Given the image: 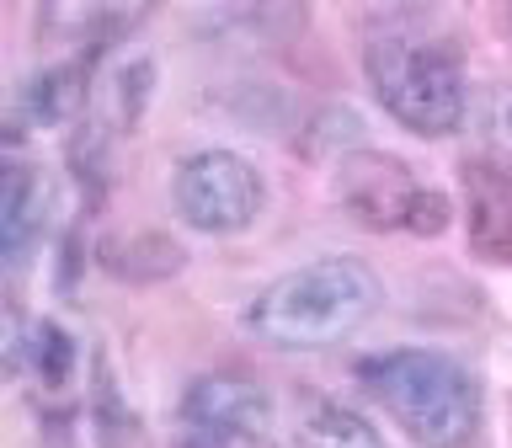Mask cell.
Instances as JSON below:
<instances>
[{
    "mask_svg": "<svg viewBox=\"0 0 512 448\" xmlns=\"http://www.w3.org/2000/svg\"><path fill=\"white\" fill-rule=\"evenodd\" d=\"M171 448H278L267 427H182Z\"/></svg>",
    "mask_w": 512,
    "mask_h": 448,
    "instance_id": "obj_10",
    "label": "cell"
},
{
    "mask_svg": "<svg viewBox=\"0 0 512 448\" xmlns=\"http://www.w3.org/2000/svg\"><path fill=\"white\" fill-rule=\"evenodd\" d=\"M470 246L507 262L512 256V160H470Z\"/></svg>",
    "mask_w": 512,
    "mask_h": 448,
    "instance_id": "obj_7",
    "label": "cell"
},
{
    "mask_svg": "<svg viewBox=\"0 0 512 448\" xmlns=\"http://www.w3.org/2000/svg\"><path fill=\"white\" fill-rule=\"evenodd\" d=\"M358 379L416 448H475L480 384L459 358L432 347H395L363 358Z\"/></svg>",
    "mask_w": 512,
    "mask_h": 448,
    "instance_id": "obj_2",
    "label": "cell"
},
{
    "mask_svg": "<svg viewBox=\"0 0 512 448\" xmlns=\"http://www.w3.org/2000/svg\"><path fill=\"white\" fill-rule=\"evenodd\" d=\"M368 86L384 102V112L422 139H443L464 123V70L459 54L438 38H416V32H379L368 43Z\"/></svg>",
    "mask_w": 512,
    "mask_h": 448,
    "instance_id": "obj_3",
    "label": "cell"
},
{
    "mask_svg": "<svg viewBox=\"0 0 512 448\" xmlns=\"http://www.w3.org/2000/svg\"><path fill=\"white\" fill-rule=\"evenodd\" d=\"M176 214L203 235H235L262 214V171L235 150H198L176 166Z\"/></svg>",
    "mask_w": 512,
    "mask_h": 448,
    "instance_id": "obj_5",
    "label": "cell"
},
{
    "mask_svg": "<svg viewBox=\"0 0 512 448\" xmlns=\"http://www.w3.org/2000/svg\"><path fill=\"white\" fill-rule=\"evenodd\" d=\"M379 299L384 288L368 262H358V256H320V262H304L294 272H283V278H272L251 299L246 326L267 347H283V352L331 347L358 331L379 310Z\"/></svg>",
    "mask_w": 512,
    "mask_h": 448,
    "instance_id": "obj_1",
    "label": "cell"
},
{
    "mask_svg": "<svg viewBox=\"0 0 512 448\" xmlns=\"http://www.w3.org/2000/svg\"><path fill=\"white\" fill-rule=\"evenodd\" d=\"M32 358H38V374L48 384H59L64 374H70V363H75L70 336H64L59 326H38V331H32Z\"/></svg>",
    "mask_w": 512,
    "mask_h": 448,
    "instance_id": "obj_11",
    "label": "cell"
},
{
    "mask_svg": "<svg viewBox=\"0 0 512 448\" xmlns=\"http://www.w3.org/2000/svg\"><path fill=\"white\" fill-rule=\"evenodd\" d=\"M299 448H384V438L368 416L336 406V400H320L299 422Z\"/></svg>",
    "mask_w": 512,
    "mask_h": 448,
    "instance_id": "obj_9",
    "label": "cell"
},
{
    "mask_svg": "<svg viewBox=\"0 0 512 448\" xmlns=\"http://www.w3.org/2000/svg\"><path fill=\"white\" fill-rule=\"evenodd\" d=\"M342 203L347 214L368 224V230H400V235H443L448 230V198L438 187H427L406 160L384 150H358L342 160Z\"/></svg>",
    "mask_w": 512,
    "mask_h": 448,
    "instance_id": "obj_4",
    "label": "cell"
},
{
    "mask_svg": "<svg viewBox=\"0 0 512 448\" xmlns=\"http://www.w3.org/2000/svg\"><path fill=\"white\" fill-rule=\"evenodd\" d=\"M267 411V390L235 368L192 379L182 395V427H267Z\"/></svg>",
    "mask_w": 512,
    "mask_h": 448,
    "instance_id": "obj_6",
    "label": "cell"
},
{
    "mask_svg": "<svg viewBox=\"0 0 512 448\" xmlns=\"http://www.w3.org/2000/svg\"><path fill=\"white\" fill-rule=\"evenodd\" d=\"M43 176L32 166H6V182H0V246H6L11 262H22L32 251V240L43 235Z\"/></svg>",
    "mask_w": 512,
    "mask_h": 448,
    "instance_id": "obj_8",
    "label": "cell"
}]
</instances>
